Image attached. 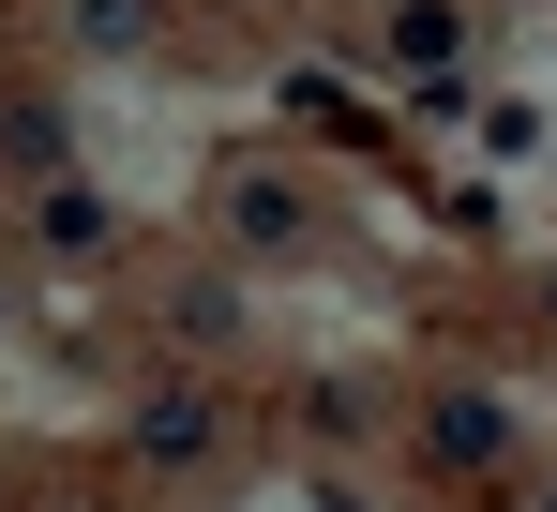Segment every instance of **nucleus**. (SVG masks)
<instances>
[{
  "label": "nucleus",
  "mask_w": 557,
  "mask_h": 512,
  "mask_svg": "<svg viewBox=\"0 0 557 512\" xmlns=\"http://www.w3.org/2000/svg\"><path fill=\"white\" fill-rule=\"evenodd\" d=\"M136 452H151V467H211V452H226V407H211L196 377H151V392H136Z\"/></svg>",
  "instance_id": "obj_1"
},
{
  "label": "nucleus",
  "mask_w": 557,
  "mask_h": 512,
  "mask_svg": "<svg viewBox=\"0 0 557 512\" xmlns=\"http://www.w3.org/2000/svg\"><path fill=\"white\" fill-rule=\"evenodd\" d=\"M392 76L407 90H467V15L453 0H392Z\"/></svg>",
  "instance_id": "obj_2"
},
{
  "label": "nucleus",
  "mask_w": 557,
  "mask_h": 512,
  "mask_svg": "<svg viewBox=\"0 0 557 512\" xmlns=\"http://www.w3.org/2000/svg\"><path fill=\"white\" fill-rule=\"evenodd\" d=\"M497 452H512V407L497 392H437L422 407V467H497Z\"/></svg>",
  "instance_id": "obj_3"
},
{
  "label": "nucleus",
  "mask_w": 557,
  "mask_h": 512,
  "mask_svg": "<svg viewBox=\"0 0 557 512\" xmlns=\"http://www.w3.org/2000/svg\"><path fill=\"white\" fill-rule=\"evenodd\" d=\"M30 227H46V256H106V242H121L91 181H46V211H30Z\"/></svg>",
  "instance_id": "obj_4"
},
{
  "label": "nucleus",
  "mask_w": 557,
  "mask_h": 512,
  "mask_svg": "<svg viewBox=\"0 0 557 512\" xmlns=\"http://www.w3.org/2000/svg\"><path fill=\"white\" fill-rule=\"evenodd\" d=\"M226 227H242V256H286L301 242V196L286 181H226Z\"/></svg>",
  "instance_id": "obj_5"
},
{
  "label": "nucleus",
  "mask_w": 557,
  "mask_h": 512,
  "mask_svg": "<svg viewBox=\"0 0 557 512\" xmlns=\"http://www.w3.org/2000/svg\"><path fill=\"white\" fill-rule=\"evenodd\" d=\"M166 332H182V346H226V332H242V287H226V271H182V287H166Z\"/></svg>",
  "instance_id": "obj_6"
},
{
  "label": "nucleus",
  "mask_w": 557,
  "mask_h": 512,
  "mask_svg": "<svg viewBox=\"0 0 557 512\" xmlns=\"http://www.w3.org/2000/svg\"><path fill=\"white\" fill-rule=\"evenodd\" d=\"M76 31L91 46H151V0H76Z\"/></svg>",
  "instance_id": "obj_7"
},
{
  "label": "nucleus",
  "mask_w": 557,
  "mask_h": 512,
  "mask_svg": "<svg viewBox=\"0 0 557 512\" xmlns=\"http://www.w3.org/2000/svg\"><path fill=\"white\" fill-rule=\"evenodd\" d=\"M543 512H557V483H543Z\"/></svg>",
  "instance_id": "obj_8"
}]
</instances>
